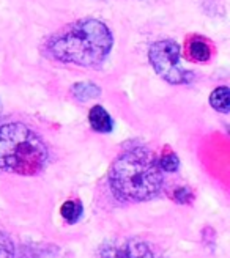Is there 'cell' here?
<instances>
[{
  "instance_id": "8fae6325",
  "label": "cell",
  "mask_w": 230,
  "mask_h": 258,
  "mask_svg": "<svg viewBox=\"0 0 230 258\" xmlns=\"http://www.w3.org/2000/svg\"><path fill=\"white\" fill-rule=\"evenodd\" d=\"M158 164L162 172H177L178 167H180V159H178L177 153L174 150L165 147L162 154L158 158Z\"/></svg>"
},
{
  "instance_id": "7c38bea8",
  "label": "cell",
  "mask_w": 230,
  "mask_h": 258,
  "mask_svg": "<svg viewBox=\"0 0 230 258\" xmlns=\"http://www.w3.org/2000/svg\"><path fill=\"white\" fill-rule=\"evenodd\" d=\"M172 199L180 205H188V203L193 202L194 196H193V192H191L189 187H177L172 192Z\"/></svg>"
},
{
  "instance_id": "9c48e42d",
  "label": "cell",
  "mask_w": 230,
  "mask_h": 258,
  "mask_svg": "<svg viewBox=\"0 0 230 258\" xmlns=\"http://www.w3.org/2000/svg\"><path fill=\"white\" fill-rule=\"evenodd\" d=\"M210 104L214 110L222 112V113H228L230 110V90L228 87L222 85L218 87L216 90H213L210 95Z\"/></svg>"
},
{
  "instance_id": "ba28073f",
  "label": "cell",
  "mask_w": 230,
  "mask_h": 258,
  "mask_svg": "<svg viewBox=\"0 0 230 258\" xmlns=\"http://www.w3.org/2000/svg\"><path fill=\"white\" fill-rule=\"evenodd\" d=\"M71 95L74 99L81 102H87L90 99H95L101 95V88L93 82H76L71 87Z\"/></svg>"
},
{
  "instance_id": "6da1fadb",
  "label": "cell",
  "mask_w": 230,
  "mask_h": 258,
  "mask_svg": "<svg viewBox=\"0 0 230 258\" xmlns=\"http://www.w3.org/2000/svg\"><path fill=\"white\" fill-rule=\"evenodd\" d=\"M113 46L109 27L98 19L76 21L65 30L54 35L46 44L50 58L78 67L95 68L104 63Z\"/></svg>"
},
{
  "instance_id": "7a4b0ae2",
  "label": "cell",
  "mask_w": 230,
  "mask_h": 258,
  "mask_svg": "<svg viewBox=\"0 0 230 258\" xmlns=\"http://www.w3.org/2000/svg\"><path fill=\"white\" fill-rule=\"evenodd\" d=\"M109 186L113 196L123 202L155 199L162 187V170L156 154L145 147L122 153L109 170Z\"/></svg>"
},
{
  "instance_id": "5b68a950",
  "label": "cell",
  "mask_w": 230,
  "mask_h": 258,
  "mask_svg": "<svg viewBox=\"0 0 230 258\" xmlns=\"http://www.w3.org/2000/svg\"><path fill=\"white\" fill-rule=\"evenodd\" d=\"M101 258H158L145 241L136 238L112 239L99 250Z\"/></svg>"
},
{
  "instance_id": "30bf717a",
  "label": "cell",
  "mask_w": 230,
  "mask_h": 258,
  "mask_svg": "<svg viewBox=\"0 0 230 258\" xmlns=\"http://www.w3.org/2000/svg\"><path fill=\"white\" fill-rule=\"evenodd\" d=\"M60 214L68 224H76L82 216V205L78 200H68L62 205Z\"/></svg>"
},
{
  "instance_id": "8992f818",
  "label": "cell",
  "mask_w": 230,
  "mask_h": 258,
  "mask_svg": "<svg viewBox=\"0 0 230 258\" xmlns=\"http://www.w3.org/2000/svg\"><path fill=\"white\" fill-rule=\"evenodd\" d=\"M88 123L92 129L101 134H109L113 129V120L103 106H93L88 112Z\"/></svg>"
},
{
  "instance_id": "4fadbf2b",
  "label": "cell",
  "mask_w": 230,
  "mask_h": 258,
  "mask_svg": "<svg viewBox=\"0 0 230 258\" xmlns=\"http://www.w3.org/2000/svg\"><path fill=\"white\" fill-rule=\"evenodd\" d=\"M0 258H15V247L11 241L0 233Z\"/></svg>"
},
{
  "instance_id": "52a82bcc",
  "label": "cell",
  "mask_w": 230,
  "mask_h": 258,
  "mask_svg": "<svg viewBox=\"0 0 230 258\" xmlns=\"http://www.w3.org/2000/svg\"><path fill=\"white\" fill-rule=\"evenodd\" d=\"M188 57L197 63H205L211 57V44L202 36H193L188 41Z\"/></svg>"
},
{
  "instance_id": "277c9868",
  "label": "cell",
  "mask_w": 230,
  "mask_h": 258,
  "mask_svg": "<svg viewBox=\"0 0 230 258\" xmlns=\"http://www.w3.org/2000/svg\"><path fill=\"white\" fill-rule=\"evenodd\" d=\"M148 60L161 79L172 85H185L194 79V73L182 67L180 44L172 40H162L151 44Z\"/></svg>"
},
{
  "instance_id": "3957f363",
  "label": "cell",
  "mask_w": 230,
  "mask_h": 258,
  "mask_svg": "<svg viewBox=\"0 0 230 258\" xmlns=\"http://www.w3.org/2000/svg\"><path fill=\"white\" fill-rule=\"evenodd\" d=\"M47 161L43 139L22 123L0 124V170L18 175L40 173Z\"/></svg>"
}]
</instances>
